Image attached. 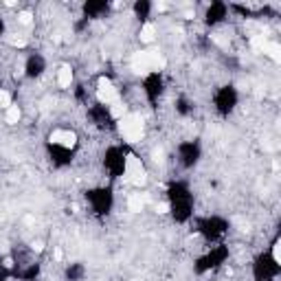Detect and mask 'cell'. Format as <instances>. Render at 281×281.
Wrapping results in <instances>:
<instances>
[{"label":"cell","instance_id":"9c48e42d","mask_svg":"<svg viewBox=\"0 0 281 281\" xmlns=\"http://www.w3.org/2000/svg\"><path fill=\"white\" fill-rule=\"evenodd\" d=\"M154 37H156V27H154L152 22H145V25L140 27V40L143 42H154Z\"/></svg>","mask_w":281,"mask_h":281},{"label":"cell","instance_id":"9a60e30c","mask_svg":"<svg viewBox=\"0 0 281 281\" xmlns=\"http://www.w3.org/2000/svg\"><path fill=\"white\" fill-rule=\"evenodd\" d=\"M42 248H44V244H42V242H33V251H37V253H40Z\"/></svg>","mask_w":281,"mask_h":281},{"label":"cell","instance_id":"8992f818","mask_svg":"<svg viewBox=\"0 0 281 281\" xmlns=\"http://www.w3.org/2000/svg\"><path fill=\"white\" fill-rule=\"evenodd\" d=\"M261 53H266L273 62H281V46L273 40H266L264 46H261Z\"/></svg>","mask_w":281,"mask_h":281},{"label":"cell","instance_id":"5bb4252c","mask_svg":"<svg viewBox=\"0 0 281 281\" xmlns=\"http://www.w3.org/2000/svg\"><path fill=\"white\" fill-rule=\"evenodd\" d=\"M167 209H169V207H167V204H158V207H156L158 213H167Z\"/></svg>","mask_w":281,"mask_h":281},{"label":"cell","instance_id":"277c9868","mask_svg":"<svg viewBox=\"0 0 281 281\" xmlns=\"http://www.w3.org/2000/svg\"><path fill=\"white\" fill-rule=\"evenodd\" d=\"M97 99L106 106L119 104V90L114 88V84H112L110 79H106V77L99 79V84H97Z\"/></svg>","mask_w":281,"mask_h":281},{"label":"cell","instance_id":"3957f363","mask_svg":"<svg viewBox=\"0 0 281 281\" xmlns=\"http://www.w3.org/2000/svg\"><path fill=\"white\" fill-rule=\"evenodd\" d=\"M123 180H125V182H130V185H134V187L145 185V180H147V174H145L143 163H140V158H137L134 154H130V156L125 158Z\"/></svg>","mask_w":281,"mask_h":281},{"label":"cell","instance_id":"4fadbf2b","mask_svg":"<svg viewBox=\"0 0 281 281\" xmlns=\"http://www.w3.org/2000/svg\"><path fill=\"white\" fill-rule=\"evenodd\" d=\"M273 259H275V264H279V261H281V253H279V242H277V244L273 246Z\"/></svg>","mask_w":281,"mask_h":281},{"label":"cell","instance_id":"5b68a950","mask_svg":"<svg viewBox=\"0 0 281 281\" xmlns=\"http://www.w3.org/2000/svg\"><path fill=\"white\" fill-rule=\"evenodd\" d=\"M51 143L59 145V147H64V149H70L77 143V137H75V132H70V130H55V132L51 134Z\"/></svg>","mask_w":281,"mask_h":281},{"label":"cell","instance_id":"30bf717a","mask_svg":"<svg viewBox=\"0 0 281 281\" xmlns=\"http://www.w3.org/2000/svg\"><path fill=\"white\" fill-rule=\"evenodd\" d=\"M20 116H22L20 108H18V106H13V104L7 108V112H4V119H7V123H11V125H16L18 121H20Z\"/></svg>","mask_w":281,"mask_h":281},{"label":"cell","instance_id":"52a82bcc","mask_svg":"<svg viewBox=\"0 0 281 281\" xmlns=\"http://www.w3.org/2000/svg\"><path fill=\"white\" fill-rule=\"evenodd\" d=\"M145 204H147V196H145V194H134L132 198L128 200V207H130V211H134V213L143 211Z\"/></svg>","mask_w":281,"mask_h":281},{"label":"cell","instance_id":"7c38bea8","mask_svg":"<svg viewBox=\"0 0 281 281\" xmlns=\"http://www.w3.org/2000/svg\"><path fill=\"white\" fill-rule=\"evenodd\" d=\"M18 20H20L22 25H31V13L29 11H22L20 16H18Z\"/></svg>","mask_w":281,"mask_h":281},{"label":"cell","instance_id":"ba28073f","mask_svg":"<svg viewBox=\"0 0 281 281\" xmlns=\"http://www.w3.org/2000/svg\"><path fill=\"white\" fill-rule=\"evenodd\" d=\"M57 84L62 88H68L73 84V68L70 66H59L57 70Z\"/></svg>","mask_w":281,"mask_h":281},{"label":"cell","instance_id":"8fae6325","mask_svg":"<svg viewBox=\"0 0 281 281\" xmlns=\"http://www.w3.org/2000/svg\"><path fill=\"white\" fill-rule=\"evenodd\" d=\"M11 106V97H9V92H4V90H0V108H7Z\"/></svg>","mask_w":281,"mask_h":281},{"label":"cell","instance_id":"7a4b0ae2","mask_svg":"<svg viewBox=\"0 0 281 281\" xmlns=\"http://www.w3.org/2000/svg\"><path fill=\"white\" fill-rule=\"evenodd\" d=\"M119 132H121V137H123L125 140L137 143V140L143 137V119H140L139 114H134V112L123 114L119 119Z\"/></svg>","mask_w":281,"mask_h":281},{"label":"cell","instance_id":"6da1fadb","mask_svg":"<svg viewBox=\"0 0 281 281\" xmlns=\"http://www.w3.org/2000/svg\"><path fill=\"white\" fill-rule=\"evenodd\" d=\"M130 66L137 75H147L152 70H163L167 66V59L158 51H139V53L132 55Z\"/></svg>","mask_w":281,"mask_h":281}]
</instances>
